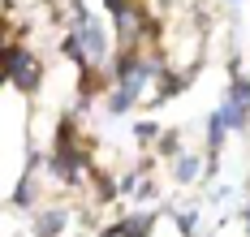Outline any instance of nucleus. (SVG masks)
Segmentation results:
<instances>
[{
  "instance_id": "nucleus-1",
  "label": "nucleus",
  "mask_w": 250,
  "mask_h": 237,
  "mask_svg": "<svg viewBox=\"0 0 250 237\" xmlns=\"http://www.w3.org/2000/svg\"><path fill=\"white\" fill-rule=\"evenodd\" d=\"M4 65H9L13 86H22V91H30V86L39 82V65H35V56H26L18 43H9V48H4Z\"/></svg>"
},
{
  "instance_id": "nucleus-2",
  "label": "nucleus",
  "mask_w": 250,
  "mask_h": 237,
  "mask_svg": "<svg viewBox=\"0 0 250 237\" xmlns=\"http://www.w3.org/2000/svg\"><path fill=\"white\" fill-rule=\"evenodd\" d=\"M112 13H117V30H121V43H125V48H134V43H138V35H143V13H138L129 0H117V4H112Z\"/></svg>"
},
{
  "instance_id": "nucleus-3",
  "label": "nucleus",
  "mask_w": 250,
  "mask_h": 237,
  "mask_svg": "<svg viewBox=\"0 0 250 237\" xmlns=\"http://www.w3.org/2000/svg\"><path fill=\"white\" fill-rule=\"evenodd\" d=\"M78 39H82V56H86V65H100L104 56H108V35L100 30V22H82V30H78Z\"/></svg>"
},
{
  "instance_id": "nucleus-4",
  "label": "nucleus",
  "mask_w": 250,
  "mask_h": 237,
  "mask_svg": "<svg viewBox=\"0 0 250 237\" xmlns=\"http://www.w3.org/2000/svg\"><path fill=\"white\" fill-rule=\"evenodd\" d=\"M65 229V211H48V216H39V237H56Z\"/></svg>"
},
{
  "instance_id": "nucleus-5",
  "label": "nucleus",
  "mask_w": 250,
  "mask_h": 237,
  "mask_svg": "<svg viewBox=\"0 0 250 237\" xmlns=\"http://www.w3.org/2000/svg\"><path fill=\"white\" fill-rule=\"evenodd\" d=\"M220 117H225L229 130H242V125H246V108H242V104H225V112H220Z\"/></svg>"
},
{
  "instance_id": "nucleus-6",
  "label": "nucleus",
  "mask_w": 250,
  "mask_h": 237,
  "mask_svg": "<svg viewBox=\"0 0 250 237\" xmlns=\"http://www.w3.org/2000/svg\"><path fill=\"white\" fill-rule=\"evenodd\" d=\"M229 104H242V108H250V82H246V78H237L233 86H229Z\"/></svg>"
},
{
  "instance_id": "nucleus-7",
  "label": "nucleus",
  "mask_w": 250,
  "mask_h": 237,
  "mask_svg": "<svg viewBox=\"0 0 250 237\" xmlns=\"http://www.w3.org/2000/svg\"><path fill=\"white\" fill-rule=\"evenodd\" d=\"M177 177H181V181H194V177H199V159L181 156V159H177Z\"/></svg>"
},
{
  "instance_id": "nucleus-8",
  "label": "nucleus",
  "mask_w": 250,
  "mask_h": 237,
  "mask_svg": "<svg viewBox=\"0 0 250 237\" xmlns=\"http://www.w3.org/2000/svg\"><path fill=\"white\" fill-rule=\"evenodd\" d=\"M194 224H199V216H194V211H181V229H186V233H194Z\"/></svg>"
},
{
  "instance_id": "nucleus-9",
  "label": "nucleus",
  "mask_w": 250,
  "mask_h": 237,
  "mask_svg": "<svg viewBox=\"0 0 250 237\" xmlns=\"http://www.w3.org/2000/svg\"><path fill=\"white\" fill-rule=\"evenodd\" d=\"M108 4H117V0H108Z\"/></svg>"
}]
</instances>
